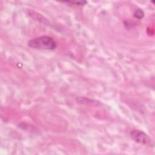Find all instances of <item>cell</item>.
I'll list each match as a JSON object with an SVG mask.
<instances>
[{"instance_id": "cell-1", "label": "cell", "mask_w": 155, "mask_h": 155, "mask_svg": "<svg viewBox=\"0 0 155 155\" xmlns=\"http://www.w3.org/2000/svg\"><path fill=\"white\" fill-rule=\"evenodd\" d=\"M28 45L36 49L54 50L56 47V43L53 38L42 36L30 40L28 42Z\"/></svg>"}, {"instance_id": "cell-2", "label": "cell", "mask_w": 155, "mask_h": 155, "mask_svg": "<svg viewBox=\"0 0 155 155\" xmlns=\"http://www.w3.org/2000/svg\"><path fill=\"white\" fill-rule=\"evenodd\" d=\"M131 137L136 142L148 146H154V142L153 140L142 131L140 130H133L130 133Z\"/></svg>"}, {"instance_id": "cell-3", "label": "cell", "mask_w": 155, "mask_h": 155, "mask_svg": "<svg viewBox=\"0 0 155 155\" xmlns=\"http://www.w3.org/2000/svg\"><path fill=\"white\" fill-rule=\"evenodd\" d=\"M143 12L142 11V10H138L136 12V13H135V16L136 17V18H142V17H143Z\"/></svg>"}, {"instance_id": "cell-4", "label": "cell", "mask_w": 155, "mask_h": 155, "mask_svg": "<svg viewBox=\"0 0 155 155\" xmlns=\"http://www.w3.org/2000/svg\"><path fill=\"white\" fill-rule=\"evenodd\" d=\"M68 3H72V4H76L78 5H84L85 3H87L86 1H81V2H74V1H68L67 2Z\"/></svg>"}]
</instances>
